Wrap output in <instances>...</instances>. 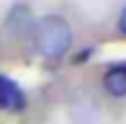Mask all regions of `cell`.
Instances as JSON below:
<instances>
[{"mask_svg": "<svg viewBox=\"0 0 126 124\" xmlns=\"http://www.w3.org/2000/svg\"><path fill=\"white\" fill-rule=\"evenodd\" d=\"M118 29H121V34H126V8L121 10V16H118Z\"/></svg>", "mask_w": 126, "mask_h": 124, "instance_id": "cell-5", "label": "cell"}, {"mask_svg": "<svg viewBox=\"0 0 126 124\" xmlns=\"http://www.w3.org/2000/svg\"><path fill=\"white\" fill-rule=\"evenodd\" d=\"M72 44V29L62 16H44L36 23V47L44 57L59 60Z\"/></svg>", "mask_w": 126, "mask_h": 124, "instance_id": "cell-1", "label": "cell"}, {"mask_svg": "<svg viewBox=\"0 0 126 124\" xmlns=\"http://www.w3.org/2000/svg\"><path fill=\"white\" fill-rule=\"evenodd\" d=\"M103 85H106V91L111 96H116V98L126 96V65L111 67V70L106 72V78H103Z\"/></svg>", "mask_w": 126, "mask_h": 124, "instance_id": "cell-3", "label": "cell"}, {"mask_svg": "<svg viewBox=\"0 0 126 124\" xmlns=\"http://www.w3.org/2000/svg\"><path fill=\"white\" fill-rule=\"evenodd\" d=\"M0 109L3 111H23L26 96L18 88V83L10 80L8 75H0Z\"/></svg>", "mask_w": 126, "mask_h": 124, "instance_id": "cell-2", "label": "cell"}, {"mask_svg": "<svg viewBox=\"0 0 126 124\" xmlns=\"http://www.w3.org/2000/svg\"><path fill=\"white\" fill-rule=\"evenodd\" d=\"M28 26H31V10L26 5H16L8 16V29L13 34H23Z\"/></svg>", "mask_w": 126, "mask_h": 124, "instance_id": "cell-4", "label": "cell"}]
</instances>
